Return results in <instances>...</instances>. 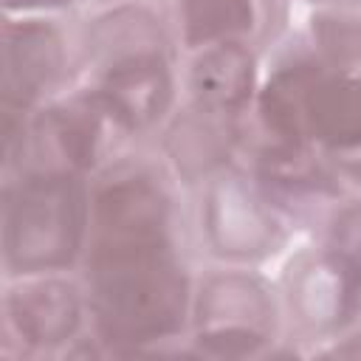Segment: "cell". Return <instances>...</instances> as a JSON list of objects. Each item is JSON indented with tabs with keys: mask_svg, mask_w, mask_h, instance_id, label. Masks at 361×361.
Returning a JSON list of instances; mask_svg holds the SVG:
<instances>
[{
	"mask_svg": "<svg viewBox=\"0 0 361 361\" xmlns=\"http://www.w3.org/2000/svg\"><path fill=\"white\" fill-rule=\"evenodd\" d=\"M316 34L322 48L330 51L336 59L361 62V23L344 17H322L316 23Z\"/></svg>",
	"mask_w": 361,
	"mask_h": 361,
	"instance_id": "10",
	"label": "cell"
},
{
	"mask_svg": "<svg viewBox=\"0 0 361 361\" xmlns=\"http://www.w3.org/2000/svg\"><path fill=\"white\" fill-rule=\"evenodd\" d=\"M8 6H37V3H62V0H6Z\"/></svg>",
	"mask_w": 361,
	"mask_h": 361,
	"instance_id": "12",
	"label": "cell"
},
{
	"mask_svg": "<svg viewBox=\"0 0 361 361\" xmlns=\"http://www.w3.org/2000/svg\"><path fill=\"white\" fill-rule=\"evenodd\" d=\"M251 82H254L251 56L237 42H223L214 51L203 54L192 71V87L200 104L220 113L240 107L251 93Z\"/></svg>",
	"mask_w": 361,
	"mask_h": 361,
	"instance_id": "7",
	"label": "cell"
},
{
	"mask_svg": "<svg viewBox=\"0 0 361 361\" xmlns=\"http://www.w3.org/2000/svg\"><path fill=\"white\" fill-rule=\"evenodd\" d=\"M37 152L51 155L48 161H59V175H71L73 169L93 161V141H96V118L90 110L65 107L51 110L37 124Z\"/></svg>",
	"mask_w": 361,
	"mask_h": 361,
	"instance_id": "8",
	"label": "cell"
},
{
	"mask_svg": "<svg viewBox=\"0 0 361 361\" xmlns=\"http://www.w3.org/2000/svg\"><path fill=\"white\" fill-rule=\"evenodd\" d=\"M85 231L82 189L71 175H39L6 200V259L20 271L65 265Z\"/></svg>",
	"mask_w": 361,
	"mask_h": 361,
	"instance_id": "3",
	"label": "cell"
},
{
	"mask_svg": "<svg viewBox=\"0 0 361 361\" xmlns=\"http://www.w3.org/2000/svg\"><path fill=\"white\" fill-rule=\"evenodd\" d=\"M99 102L124 127H144L169 102V73L158 56L130 54L107 71Z\"/></svg>",
	"mask_w": 361,
	"mask_h": 361,
	"instance_id": "4",
	"label": "cell"
},
{
	"mask_svg": "<svg viewBox=\"0 0 361 361\" xmlns=\"http://www.w3.org/2000/svg\"><path fill=\"white\" fill-rule=\"evenodd\" d=\"M262 113L290 144L310 138L330 149L361 147V79L296 65L268 85Z\"/></svg>",
	"mask_w": 361,
	"mask_h": 361,
	"instance_id": "2",
	"label": "cell"
},
{
	"mask_svg": "<svg viewBox=\"0 0 361 361\" xmlns=\"http://www.w3.org/2000/svg\"><path fill=\"white\" fill-rule=\"evenodd\" d=\"M59 39L42 25L6 28L3 96L6 104H28L59 68Z\"/></svg>",
	"mask_w": 361,
	"mask_h": 361,
	"instance_id": "5",
	"label": "cell"
},
{
	"mask_svg": "<svg viewBox=\"0 0 361 361\" xmlns=\"http://www.w3.org/2000/svg\"><path fill=\"white\" fill-rule=\"evenodd\" d=\"M338 243H341V251H344V259H347L350 271L361 274V209L350 212L341 220Z\"/></svg>",
	"mask_w": 361,
	"mask_h": 361,
	"instance_id": "11",
	"label": "cell"
},
{
	"mask_svg": "<svg viewBox=\"0 0 361 361\" xmlns=\"http://www.w3.org/2000/svg\"><path fill=\"white\" fill-rule=\"evenodd\" d=\"M186 39L214 42L251 28V0H183Z\"/></svg>",
	"mask_w": 361,
	"mask_h": 361,
	"instance_id": "9",
	"label": "cell"
},
{
	"mask_svg": "<svg viewBox=\"0 0 361 361\" xmlns=\"http://www.w3.org/2000/svg\"><path fill=\"white\" fill-rule=\"evenodd\" d=\"M8 307L17 330L34 344H56L68 338L79 322V302L62 282H42L17 290Z\"/></svg>",
	"mask_w": 361,
	"mask_h": 361,
	"instance_id": "6",
	"label": "cell"
},
{
	"mask_svg": "<svg viewBox=\"0 0 361 361\" xmlns=\"http://www.w3.org/2000/svg\"><path fill=\"white\" fill-rule=\"evenodd\" d=\"M90 265L110 338L149 341L180 327L186 282L166 245V197L149 178L124 175L96 195Z\"/></svg>",
	"mask_w": 361,
	"mask_h": 361,
	"instance_id": "1",
	"label": "cell"
}]
</instances>
